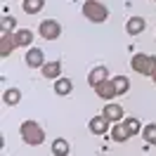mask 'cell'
I'll return each mask as SVG.
<instances>
[{"instance_id":"9","label":"cell","mask_w":156,"mask_h":156,"mask_svg":"<svg viewBox=\"0 0 156 156\" xmlns=\"http://www.w3.org/2000/svg\"><path fill=\"white\" fill-rule=\"evenodd\" d=\"M88 128H90V133H95V135H107V130H111V123H109V118H104L99 114V116L90 118Z\"/></svg>"},{"instance_id":"2","label":"cell","mask_w":156,"mask_h":156,"mask_svg":"<svg viewBox=\"0 0 156 156\" xmlns=\"http://www.w3.org/2000/svg\"><path fill=\"white\" fill-rule=\"evenodd\" d=\"M83 17L90 19L92 24H102L109 19V7L99 0H85L83 2Z\"/></svg>"},{"instance_id":"18","label":"cell","mask_w":156,"mask_h":156,"mask_svg":"<svg viewBox=\"0 0 156 156\" xmlns=\"http://www.w3.org/2000/svg\"><path fill=\"white\" fill-rule=\"evenodd\" d=\"M19 99H21V90H17V88L5 90V95H2V102H5V104H10V107H17V104H19Z\"/></svg>"},{"instance_id":"13","label":"cell","mask_w":156,"mask_h":156,"mask_svg":"<svg viewBox=\"0 0 156 156\" xmlns=\"http://www.w3.org/2000/svg\"><path fill=\"white\" fill-rule=\"evenodd\" d=\"M69 154H71L69 140H64V137H55V140H52V156H69Z\"/></svg>"},{"instance_id":"17","label":"cell","mask_w":156,"mask_h":156,"mask_svg":"<svg viewBox=\"0 0 156 156\" xmlns=\"http://www.w3.org/2000/svg\"><path fill=\"white\" fill-rule=\"evenodd\" d=\"M14 33H17V40H19V48H31V43H33V31L31 29H19Z\"/></svg>"},{"instance_id":"20","label":"cell","mask_w":156,"mask_h":156,"mask_svg":"<svg viewBox=\"0 0 156 156\" xmlns=\"http://www.w3.org/2000/svg\"><path fill=\"white\" fill-rule=\"evenodd\" d=\"M123 126H126V130L130 133V137L137 135V133L142 130V123H140V118H123Z\"/></svg>"},{"instance_id":"22","label":"cell","mask_w":156,"mask_h":156,"mask_svg":"<svg viewBox=\"0 0 156 156\" xmlns=\"http://www.w3.org/2000/svg\"><path fill=\"white\" fill-rule=\"evenodd\" d=\"M14 24H17V21H14V17H5V19H2V33H7V31H10V26L14 29Z\"/></svg>"},{"instance_id":"5","label":"cell","mask_w":156,"mask_h":156,"mask_svg":"<svg viewBox=\"0 0 156 156\" xmlns=\"http://www.w3.org/2000/svg\"><path fill=\"white\" fill-rule=\"evenodd\" d=\"M24 62H26V66H29V69H43V66H45V55H43V50H40V48H29V50H26Z\"/></svg>"},{"instance_id":"16","label":"cell","mask_w":156,"mask_h":156,"mask_svg":"<svg viewBox=\"0 0 156 156\" xmlns=\"http://www.w3.org/2000/svg\"><path fill=\"white\" fill-rule=\"evenodd\" d=\"M73 90V80L71 78H57L55 80V92L57 95H69Z\"/></svg>"},{"instance_id":"1","label":"cell","mask_w":156,"mask_h":156,"mask_svg":"<svg viewBox=\"0 0 156 156\" xmlns=\"http://www.w3.org/2000/svg\"><path fill=\"white\" fill-rule=\"evenodd\" d=\"M19 135H21V140L31 147H38V144L45 142V130H43L40 123H36V121H24L21 128H19Z\"/></svg>"},{"instance_id":"8","label":"cell","mask_w":156,"mask_h":156,"mask_svg":"<svg viewBox=\"0 0 156 156\" xmlns=\"http://www.w3.org/2000/svg\"><path fill=\"white\" fill-rule=\"evenodd\" d=\"M95 92H97V97H99V99H114V97H118L114 78H107L104 83H99L97 88H95Z\"/></svg>"},{"instance_id":"6","label":"cell","mask_w":156,"mask_h":156,"mask_svg":"<svg viewBox=\"0 0 156 156\" xmlns=\"http://www.w3.org/2000/svg\"><path fill=\"white\" fill-rule=\"evenodd\" d=\"M19 48V40H17V33H12V31H7V33H2V38H0V57H10L12 50Z\"/></svg>"},{"instance_id":"12","label":"cell","mask_w":156,"mask_h":156,"mask_svg":"<svg viewBox=\"0 0 156 156\" xmlns=\"http://www.w3.org/2000/svg\"><path fill=\"white\" fill-rule=\"evenodd\" d=\"M40 71L48 80H57V78H62V62H45V66Z\"/></svg>"},{"instance_id":"23","label":"cell","mask_w":156,"mask_h":156,"mask_svg":"<svg viewBox=\"0 0 156 156\" xmlns=\"http://www.w3.org/2000/svg\"><path fill=\"white\" fill-rule=\"evenodd\" d=\"M151 78H154V83H156V73H154V76H151Z\"/></svg>"},{"instance_id":"14","label":"cell","mask_w":156,"mask_h":156,"mask_svg":"<svg viewBox=\"0 0 156 156\" xmlns=\"http://www.w3.org/2000/svg\"><path fill=\"white\" fill-rule=\"evenodd\" d=\"M109 135H111V140H114V142H128V140H130V133L126 130L123 121H121V123H114V126H111V130H109Z\"/></svg>"},{"instance_id":"4","label":"cell","mask_w":156,"mask_h":156,"mask_svg":"<svg viewBox=\"0 0 156 156\" xmlns=\"http://www.w3.org/2000/svg\"><path fill=\"white\" fill-rule=\"evenodd\" d=\"M38 33L43 36L45 40H57L62 36V24L57 19H43L38 26Z\"/></svg>"},{"instance_id":"15","label":"cell","mask_w":156,"mask_h":156,"mask_svg":"<svg viewBox=\"0 0 156 156\" xmlns=\"http://www.w3.org/2000/svg\"><path fill=\"white\" fill-rule=\"evenodd\" d=\"M43 7H45V0H24L21 2V10L26 14H38Z\"/></svg>"},{"instance_id":"21","label":"cell","mask_w":156,"mask_h":156,"mask_svg":"<svg viewBox=\"0 0 156 156\" xmlns=\"http://www.w3.org/2000/svg\"><path fill=\"white\" fill-rule=\"evenodd\" d=\"M114 83H116V92L118 95H126L128 90H130V78L128 76H116Z\"/></svg>"},{"instance_id":"10","label":"cell","mask_w":156,"mask_h":156,"mask_svg":"<svg viewBox=\"0 0 156 156\" xmlns=\"http://www.w3.org/2000/svg\"><path fill=\"white\" fill-rule=\"evenodd\" d=\"M144 29H147L144 17H130V19L126 21V33L128 36H140V33H144Z\"/></svg>"},{"instance_id":"3","label":"cell","mask_w":156,"mask_h":156,"mask_svg":"<svg viewBox=\"0 0 156 156\" xmlns=\"http://www.w3.org/2000/svg\"><path fill=\"white\" fill-rule=\"evenodd\" d=\"M130 66L135 73H142V76H154L156 73V57L154 55H144V52H137L130 59Z\"/></svg>"},{"instance_id":"19","label":"cell","mask_w":156,"mask_h":156,"mask_svg":"<svg viewBox=\"0 0 156 156\" xmlns=\"http://www.w3.org/2000/svg\"><path fill=\"white\" fill-rule=\"evenodd\" d=\"M142 137H144L147 144H154L156 147V123H149V126L142 128Z\"/></svg>"},{"instance_id":"11","label":"cell","mask_w":156,"mask_h":156,"mask_svg":"<svg viewBox=\"0 0 156 156\" xmlns=\"http://www.w3.org/2000/svg\"><path fill=\"white\" fill-rule=\"evenodd\" d=\"M109 78V69L107 66H95L92 71H90V76H88V83L92 85V88H97L99 83H104Z\"/></svg>"},{"instance_id":"7","label":"cell","mask_w":156,"mask_h":156,"mask_svg":"<svg viewBox=\"0 0 156 156\" xmlns=\"http://www.w3.org/2000/svg\"><path fill=\"white\" fill-rule=\"evenodd\" d=\"M102 116L109 118V123H121V121L126 118V114H123V107H121V104H116V102H107Z\"/></svg>"}]
</instances>
